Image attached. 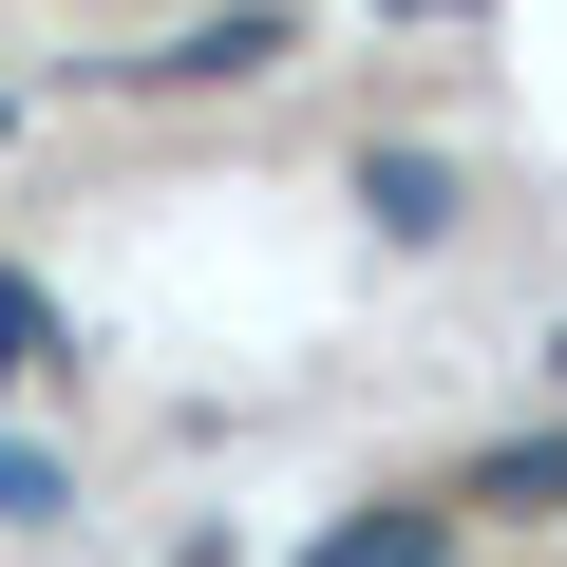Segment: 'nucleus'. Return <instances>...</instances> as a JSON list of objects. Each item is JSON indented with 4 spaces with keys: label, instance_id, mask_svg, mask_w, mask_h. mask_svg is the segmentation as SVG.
<instances>
[{
    "label": "nucleus",
    "instance_id": "nucleus-1",
    "mask_svg": "<svg viewBox=\"0 0 567 567\" xmlns=\"http://www.w3.org/2000/svg\"><path fill=\"white\" fill-rule=\"evenodd\" d=\"M322 567H435V529H341Z\"/></svg>",
    "mask_w": 567,
    "mask_h": 567
}]
</instances>
